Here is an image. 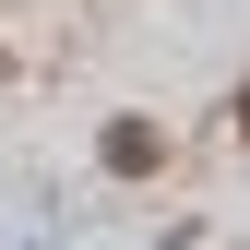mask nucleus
Here are the masks:
<instances>
[{
  "label": "nucleus",
  "mask_w": 250,
  "mask_h": 250,
  "mask_svg": "<svg viewBox=\"0 0 250 250\" xmlns=\"http://www.w3.org/2000/svg\"><path fill=\"white\" fill-rule=\"evenodd\" d=\"M107 179H155V167H167V131H155V119H107Z\"/></svg>",
  "instance_id": "obj_1"
},
{
  "label": "nucleus",
  "mask_w": 250,
  "mask_h": 250,
  "mask_svg": "<svg viewBox=\"0 0 250 250\" xmlns=\"http://www.w3.org/2000/svg\"><path fill=\"white\" fill-rule=\"evenodd\" d=\"M238 131H250V83H238Z\"/></svg>",
  "instance_id": "obj_2"
}]
</instances>
